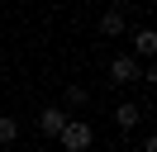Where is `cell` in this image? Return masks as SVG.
Returning <instances> with one entry per match:
<instances>
[{
	"mask_svg": "<svg viewBox=\"0 0 157 152\" xmlns=\"http://www.w3.org/2000/svg\"><path fill=\"white\" fill-rule=\"evenodd\" d=\"M57 142H62V152H90V142H95L90 119H71V114H67V124H62Z\"/></svg>",
	"mask_w": 157,
	"mask_h": 152,
	"instance_id": "obj_1",
	"label": "cell"
},
{
	"mask_svg": "<svg viewBox=\"0 0 157 152\" xmlns=\"http://www.w3.org/2000/svg\"><path fill=\"white\" fill-rule=\"evenodd\" d=\"M138 76H143V66H138V57H128V52H119L114 62H109V81H114V86H133Z\"/></svg>",
	"mask_w": 157,
	"mask_h": 152,
	"instance_id": "obj_2",
	"label": "cell"
},
{
	"mask_svg": "<svg viewBox=\"0 0 157 152\" xmlns=\"http://www.w3.org/2000/svg\"><path fill=\"white\" fill-rule=\"evenodd\" d=\"M62 124H67V109H57V104H48V109L38 114V133H43V138H57Z\"/></svg>",
	"mask_w": 157,
	"mask_h": 152,
	"instance_id": "obj_3",
	"label": "cell"
},
{
	"mask_svg": "<svg viewBox=\"0 0 157 152\" xmlns=\"http://www.w3.org/2000/svg\"><path fill=\"white\" fill-rule=\"evenodd\" d=\"M114 124H119V128H138V124H143V109H138V104L133 100H124V104H119V109H114Z\"/></svg>",
	"mask_w": 157,
	"mask_h": 152,
	"instance_id": "obj_4",
	"label": "cell"
},
{
	"mask_svg": "<svg viewBox=\"0 0 157 152\" xmlns=\"http://www.w3.org/2000/svg\"><path fill=\"white\" fill-rule=\"evenodd\" d=\"M100 33H105V38L124 33V10H105V14H100Z\"/></svg>",
	"mask_w": 157,
	"mask_h": 152,
	"instance_id": "obj_5",
	"label": "cell"
},
{
	"mask_svg": "<svg viewBox=\"0 0 157 152\" xmlns=\"http://www.w3.org/2000/svg\"><path fill=\"white\" fill-rule=\"evenodd\" d=\"M133 52L138 57H152L157 52V33H152V28H138V33H133Z\"/></svg>",
	"mask_w": 157,
	"mask_h": 152,
	"instance_id": "obj_6",
	"label": "cell"
},
{
	"mask_svg": "<svg viewBox=\"0 0 157 152\" xmlns=\"http://www.w3.org/2000/svg\"><path fill=\"white\" fill-rule=\"evenodd\" d=\"M62 100H67V109H86V104H90V95H86V86H76V81H71Z\"/></svg>",
	"mask_w": 157,
	"mask_h": 152,
	"instance_id": "obj_7",
	"label": "cell"
},
{
	"mask_svg": "<svg viewBox=\"0 0 157 152\" xmlns=\"http://www.w3.org/2000/svg\"><path fill=\"white\" fill-rule=\"evenodd\" d=\"M14 138H19V119H5L0 114V147H10Z\"/></svg>",
	"mask_w": 157,
	"mask_h": 152,
	"instance_id": "obj_8",
	"label": "cell"
},
{
	"mask_svg": "<svg viewBox=\"0 0 157 152\" xmlns=\"http://www.w3.org/2000/svg\"><path fill=\"white\" fill-rule=\"evenodd\" d=\"M29 152H48V147H29Z\"/></svg>",
	"mask_w": 157,
	"mask_h": 152,
	"instance_id": "obj_9",
	"label": "cell"
}]
</instances>
